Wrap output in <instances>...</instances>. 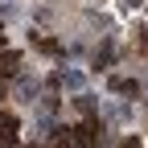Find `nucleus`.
I'll use <instances>...</instances> for the list:
<instances>
[{
	"instance_id": "nucleus-7",
	"label": "nucleus",
	"mask_w": 148,
	"mask_h": 148,
	"mask_svg": "<svg viewBox=\"0 0 148 148\" xmlns=\"http://www.w3.org/2000/svg\"><path fill=\"white\" fill-rule=\"evenodd\" d=\"M119 148H140V140H136V136H127V140H123Z\"/></svg>"
},
{
	"instance_id": "nucleus-2",
	"label": "nucleus",
	"mask_w": 148,
	"mask_h": 148,
	"mask_svg": "<svg viewBox=\"0 0 148 148\" xmlns=\"http://www.w3.org/2000/svg\"><path fill=\"white\" fill-rule=\"evenodd\" d=\"M16 70H21V53H16V49H4V53H0V74L12 78Z\"/></svg>"
},
{
	"instance_id": "nucleus-5",
	"label": "nucleus",
	"mask_w": 148,
	"mask_h": 148,
	"mask_svg": "<svg viewBox=\"0 0 148 148\" xmlns=\"http://www.w3.org/2000/svg\"><path fill=\"white\" fill-rule=\"evenodd\" d=\"M16 90H21V99H33V95H37V78H29V74L16 78Z\"/></svg>"
},
{
	"instance_id": "nucleus-10",
	"label": "nucleus",
	"mask_w": 148,
	"mask_h": 148,
	"mask_svg": "<svg viewBox=\"0 0 148 148\" xmlns=\"http://www.w3.org/2000/svg\"><path fill=\"white\" fill-rule=\"evenodd\" d=\"M0 49H4V25H0Z\"/></svg>"
},
{
	"instance_id": "nucleus-8",
	"label": "nucleus",
	"mask_w": 148,
	"mask_h": 148,
	"mask_svg": "<svg viewBox=\"0 0 148 148\" xmlns=\"http://www.w3.org/2000/svg\"><path fill=\"white\" fill-rule=\"evenodd\" d=\"M144 4V0H123V8H140Z\"/></svg>"
},
{
	"instance_id": "nucleus-6",
	"label": "nucleus",
	"mask_w": 148,
	"mask_h": 148,
	"mask_svg": "<svg viewBox=\"0 0 148 148\" xmlns=\"http://www.w3.org/2000/svg\"><path fill=\"white\" fill-rule=\"evenodd\" d=\"M49 148H70V132H66V127H62V132L49 140Z\"/></svg>"
},
{
	"instance_id": "nucleus-4",
	"label": "nucleus",
	"mask_w": 148,
	"mask_h": 148,
	"mask_svg": "<svg viewBox=\"0 0 148 148\" xmlns=\"http://www.w3.org/2000/svg\"><path fill=\"white\" fill-rule=\"evenodd\" d=\"M111 90H119V95H136L140 82H136V78H111Z\"/></svg>"
},
{
	"instance_id": "nucleus-9",
	"label": "nucleus",
	"mask_w": 148,
	"mask_h": 148,
	"mask_svg": "<svg viewBox=\"0 0 148 148\" xmlns=\"http://www.w3.org/2000/svg\"><path fill=\"white\" fill-rule=\"evenodd\" d=\"M140 45H144V49H148V29H140Z\"/></svg>"
},
{
	"instance_id": "nucleus-1",
	"label": "nucleus",
	"mask_w": 148,
	"mask_h": 148,
	"mask_svg": "<svg viewBox=\"0 0 148 148\" xmlns=\"http://www.w3.org/2000/svg\"><path fill=\"white\" fill-rule=\"evenodd\" d=\"M0 148H16V115H0Z\"/></svg>"
},
{
	"instance_id": "nucleus-3",
	"label": "nucleus",
	"mask_w": 148,
	"mask_h": 148,
	"mask_svg": "<svg viewBox=\"0 0 148 148\" xmlns=\"http://www.w3.org/2000/svg\"><path fill=\"white\" fill-rule=\"evenodd\" d=\"M62 86H66V90H82V86H86V74H82V70H62Z\"/></svg>"
}]
</instances>
